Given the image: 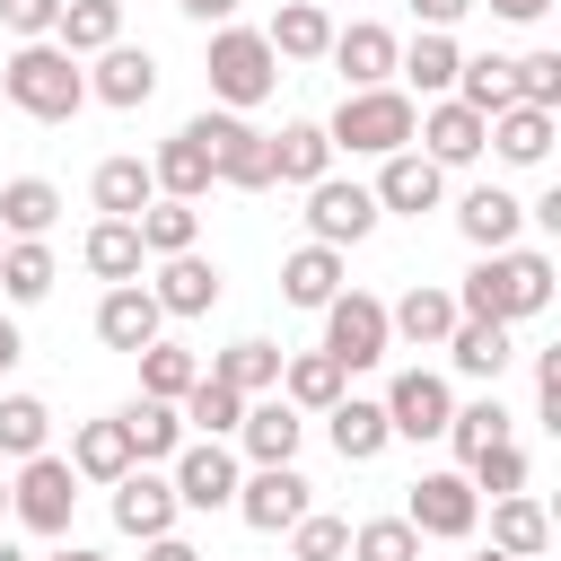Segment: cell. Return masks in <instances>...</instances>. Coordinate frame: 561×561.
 <instances>
[{"mask_svg": "<svg viewBox=\"0 0 561 561\" xmlns=\"http://www.w3.org/2000/svg\"><path fill=\"white\" fill-rule=\"evenodd\" d=\"M333 175V140H324V123H289V131H272V184H324Z\"/></svg>", "mask_w": 561, "mask_h": 561, "instance_id": "d4e9b609", "label": "cell"}, {"mask_svg": "<svg viewBox=\"0 0 561 561\" xmlns=\"http://www.w3.org/2000/svg\"><path fill=\"white\" fill-rule=\"evenodd\" d=\"M88 96H96V105H114V114H131V105H149V96H158V61H149L140 44H105V53H96V70H88Z\"/></svg>", "mask_w": 561, "mask_h": 561, "instance_id": "5bb4252c", "label": "cell"}, {"mask_svg": "<svg viewBox=\"0 0 561 561\" xmlns=\"http://www.w3.org/2000/svg\"><path fill=\"white\" fill-rule=\"evenodd\" d=\"M158 324H167V316H158V298H149L140 280H123V289L96 298V342H105V351H131V359H140V351L158 342Z\"/></svg>", "mask_w": 561, "mask_h": 561, "instance_id": "e0dca14e", "label": "cell"}, {"mask_svg": "<svg viewBox=\"0 0 561 561\" xmlns=\"http://www.w3.org/2000/svg\"><path fill=\"white\" fill-rule=\"evenodd\" d=\"M167 482H175V508H228L245 473H237V456L219 438H193V447H175V473Z\"/></svg>", "mask_w": 561, "mask_h": 561, "instance_id": "7c38bea8", "label": "cell"}, {"mask_svg": "<svg viewBox=\"0 0 561 561\" xmlns=\"http://www.w3.org/2000/svg\"><path fill=\"white\" fill-rule=\"evenodd\" d=\"M473 9H491V18H508V26H535L552 0H473Z\"/></svg>", "mask_w": 561, "mask_h": 561, "instance_id": "11a10c76", "label": "cell"}, {"mask_svg": "<svg viewBox=\"0 0 561 561\" xmlns=\"http://www.w3.org/2000/svg\"><path fill=\"white\" fill-rule=\"evenodd\" d=\"M88 193H96V210H105V219H140V210L158 202V184H149V167H140V158H105V167L88 175Z\"/></svg>", "mask_w": 561, "mask_h": 561, "instance_id": "d6a6232c", "label": "cell"}, {"mask_svg": "<svg viewBox=\"0 0 561 561\" xmlns=\"http://www.w3.org/2000/svg\"><path fill=\"white\" fill-rule=\"evenodd\" d=\"M280 403H289V412H333V403H342V368H333L324 351L280 359Z\"/></svg>", "mask_w": 561, "mask_h": 561, "instance_id": "e575fe53", "label": "cell"}, {"mask_svg": "<svg viewBox=\"0 0 561 561\" xmlns=\"http://www.w3.org/2000/svg\"><path fill=\"white\" fill-rule=\"evenodd\" d=\"M394 26H377V18H359V26H333V44H324V61L351 79V88H386L394 79Z\"/></svg>", "mask_w": 561, "mask_h": 561, "instance_id": "4fadbf2b", "label": "cell"}, {"mask_svg": "<svg viewBox=\"0 0 561 561\" xmlns=\"http://www.w3.org/2000/svg\"><path fill=\"white\" fill-rule=\"evenodd\" d=\"M149 298H158V316H210V307H219V263H202V254H167Z\"/></svg>", "mask_w": 561, "mask_h": 561, "instance_id": "7402d4cb", "label": "cell"}, {"mask_svg": "<svg viewBox=\"0 0 561 561\" xmlns=\"http://www.w3.org/2000/svg\"><path fill=\"white\" fill-rule=\"evenodd\" d=\"M289 561H351V526L324 517V508H307V517L289 526Z\"/></svg>", "mask_w": 561, "mask_h": 561, "instance_id": "7dc6e473", "label": "cell"}, {"mask_svg": "<svg viewBox=\"0 0 561 561\" xmlns=\"http://www.w3.org/2000/svg\"><path fill=\"white\" fill-rule=\"evenodd\" d=\"M280 298H289V307H316V316H324V307L342 298V254H333V245H298V254L280 263Z\"/></svg>", "mask_w": 561, "mask_h": 561, "instance_id": "4316f807", "label": "cell"}, {"mask_svg": "<svg viewBox=\"0 0 561 561\" xmlns=\"http://www.w3.org/2000/svg\"><path fill=\"white\" fill-rule=\"evenodd\" d=\"M535 412L561 430V351H535Z\"/></svg>", "mask_w": 561, "mask_h": 561, "instance_id": "f5cc1de1", "label": "cell"}, {"mask_svg": "<svg viewBox=\"0 0 561 561\" xmlns=\"http://www.w3.org/2000/svg\"><path fill=\"white\" fill-rule=\"evenodd\" d=\"M237 438H245V456H254V465H298V438H307V421H298V412L272 394V403H245Z\"/></svg>", "mask_w": 561, "mask_h": 561, "instance_id": "484cf974", "label": "cell"}, {"mask_svg": "<svg viewBox=\"0 0 561 561\" xmlns=\"http://www.w3.org/2000/svg\"><path fill=\"white\" fill-rule=\"evenodd\" d=\"M131 228H140V254H158V263H167V254H193V237H202V210H193V202H167V193H158V202H149V210L131 219Z\"/></svg>", "mask_w": 561, "mask_h": 561, "instance_id": "74e56055", "label": "cell"}, {"mask_svg": "<svg viewBox=\"0 0 561 561\" xmlns=\"http://www.w3.org/2000/svg\"><path fill=\"white\" fill-rule=\"evenodd\" d=\"M465 377H500L508 359H517V342H508V324H491V316H456V333L438 342Z\"/></svg>", "mask_w": 561, "mask_h": 561, "instance_id": "83f0119b", "label": "cell"}, {"mask_svg": "<svg viewBox=\"0 0 561 561\" xmlns=\"http://www.w3.org/2000/svg\"><path fill=\"white\" fill-rule=\"evenodd\" d=\"M543 307H552V254H535V245L482 254L456 289V316H491V324H517V316H543Z\"/></svg>", "mask_w": 561, "mask_h": 561, "instance_id": "6da1fadb", "label": "cell"}, {"mask_svg": "<svg viewBox=\"0 0 561 561\" xmlns=\"http://www.w3.org/2000/svg\"><path fill=\"white\" fill-rule=\"evenodd\" d=\"M324 359L351 377V368H377L386 359V298H368V289H342L333 307H324Z\"/></svg>", "mask_w": 561, "mask_h": 561, "instance_id": "52a82bcc", "label": "cell"}, {"mask_svg": "<svg viewBox=\"0 0 561 561\" xmlns=\"http://www.w3.org/2000/svg\"><path fill=\"white\" fill-rule=\"evenodd\" d=\"M456 333V289H430V280H412L394 307H386V342H412V351H438Z\"/></svg>", "mask_w": 561, "mask_h": 561, "instance_id": "2e32d148", "label": "cell"}, {"mask_svg": "<svg viewBox=\"0 0 561 561\" xmlns=\"http://www.w3.org/2000/svg\"><path fill=\"white\" fill-rule=\"evenodd\" d=\"M324 421H333V456H342V465H368V456H386V438H394V430H386V403H359V394H342Z\"/></svg>", "mask_w": 561, "mask_h": 561, "instance_id": "1f68e13d", "label": "cell"}, {"mask_svg": "<svg viewBox=\"0 0 561 561\" xmlns=\"http://www.w3.org/2000/svg\"><path fill=\"white\" fill-rule=\"evenodd\" d=\"M473 0H412V18H421V35H447L456 18H465Z\"/></svg>", "mask_w": 561, "mask_h": 561, "instance_id": "db71d44e", "label": "cell"}, {"mask_svg": "<svg viewBox=\"0 0 561 561\" xmlns=\"http://www.w3.org/2000/svg\"><path fill=\"white\" fill-rule=\"evenodd\" d=\"M53 280H61V272H53V245H44V237H9V245H0V289H9L18 307L53 298Z\"/></svg>", "mask_w": 561, "mask_h": 561, "instance_id": "8d00e7d4", "label": "cell"}, {"mask_svg": "<svg viewBox=\"0 0 561 561\" xmlns=\"http://www.w3.org/2000/svg\"><path fill=\"white\" fill-rule=\"evenodd\" d=\"M53 18H61V0H0V26L18 44H53Z\"/></svg>", "mask_w": 561, "mask_h": 561, "instance_id": "816d5d0a", "label": "cell"}, {"mask_svg": "<svg viewBox=\"0 0 561 561\" xmlns=\"http://www.w3.org/2000/svg\"><path fill=\"white\" fill-rule=\"evenodd\" d=\"M456 35H412V53H394V70L421 88V96H456Z\"/></svg>", "mask_w": 561, "mask_h": 561, "instance_id": "60d3db41", "label": "cell"}, {"mask_svg": "<svg viewBox=\"0 0 561 561\" xmlns=\"http://www.w3.org/2000/svg\"><path fill=\"white\" fill-rule=\"evenodd\" d=\"M482 149H500L508 167H543V149H552V114H543V105H500V114L482 123Z\"/></svg>", "mask_w": 561, "mask_h": 561, "instance_id": "cb8c5ba5", "label": "cell"}, {"mask_svg": "<svg viewBox=\"0 0 561 561\" xmlns=\"http://www.w3.org/2000/svg\"><path fill=\"white\" fill-rule=\"evenodd\" d=\"M473 517H482V491H473L465 473H421L412 500H403V526H412V535H438V543H465Z\"/></svg>", "mask_w": 561, "mask_h": 561, "instance_id": "ba28073f", "label": "cell"}, {"mask_svg": "<svg viewBox=\"0 0 561 561\" xmlns=\"http://www.w3.org/2000/svg\"><path fill=\"white\" fill-rule=\"evenodd\" d=\"M351 561H421V535L403 517H368V526H351Z\"/></svg>", "mask_w": 561, "mask_h": 561, "instance_id": "c3c4849f", "label": "cell"}, {"mask_svg": "<svg viewBox=\"0 0 561 561\" xmlns=\"http://www.w3.org/2000/svg\"><path fill=\"white\" fill-rule=\"evenodd\" d=\"M0 88H9V105L35 114V123H70V114L88 105V70H79L61 44H18V53L0 61Z\"/></svg>", "mask_w": 561, "mask_h": 561, "instance_id": "7a4b0ae2", "label": "cell"}, {"mask_svg": "<svg viewBox=\"0 0 561 561\" xmlns=\"http://www.w3.org/2000/svg\"><path fill=\"white\" fill-rule=\"evenodd\" d=\"M508 88H517V105H561V53H517L508 61Z\"/></svg>", "mask_w": 561, "mask_h": 561, "instance_id": "681fc988", "label": "cell"}, {"mask_svg": "<svg viewBox=\"0 0 561 561\" xmlns=\"http://www.w3.org/2000/svg\"><path fill=\"white\" fill-rule=\"evenodd\" d=\"M79 254H88V272H96V280H114V289H123V280H140V263H149V254H140V228H131V219H96Z\"/></svg>", "mask_w": 561, "mask_h": 561, "instance_id": "836d02e7", "label": "cell"}, {"mask_svg": "<svg viewBox=\"0 0 561 561\" xmlns=\"http://www.w3.org/2000/svg\"><path fill=\"white\" fill-rule=\"evenodd\" d=\"M412 123H421V105H412L403 88H351V96L333 105L324 140L351 149V158H394V149H412Z\"/></svg>", "mask_w": 561, "mask_h": 561, "instance_id": "3957f363", "label": "cell"}, {"mask_svg": "<svg viewBox=\"0 0 561 561\" xmlns=\"http://www.w3.org/2000/svg\"><path fill=\"white\" fill-rule=\"evenodd\" d=\"M0 245H9V237H0Z\"/></svg>", "mask_w": 561, "mask_h": 561, "instance_id": "e7e4bbea", "label": "cell"}, {"mask_svg": "<svg viewBox=\"0 0 561 561\" xmlns=\"http://www.w3.org/2000/svg\"><path fill=\"white\" fill-rule=\"evenodd\" d=\"M0 517H9V482H0Z\"/></svg>", "mask_w": 561, "mask_h": 561, "instance_id": "be15d7a7", "label": "cell"}, {"mask_svg": "<svg viewBox=\"0 0 561 561\" xmlns=\"http://www.w3.org/2000/svg\"><path fill=\"white\" fill-rule=\"evenodd\" d=\"M149 184H158L167 202H202V193L219 184V175H210V140H202V131L184 123V131H175V140H167V149L149 158Z\"/></svg>", "mask_w": 561, "mask_h": 561, "instance_id": "44dd1931", "label": "cell"}, {"mask_svg": "<svg viewBox=\"0 0 561 561\" xmlns=\"http://www.w3.org/2000/svg\"><path fill=\"white\" fill-rule=\"evenodd\" d=\"M272 88H280L272 44H263L254 26H219V35H210V96H219L228 114H245V105H263Z\"/></svg>", "mask_w": 561, "mask_h": 561, "instance_id": "277c9868", "label": "cell"}, {"mask_svg": "<svg viewBox=\"0 0 561 561\" xmlns=\"http://www.w3.org/2000/svg\"><path fill=\"white\" fill-rule=\"evenodd\" d=\"M193 377H202L193 351H175V342H149V351H140V394H149V403H184Z\"/></svg>", "mask_w": 561, "mask_h": 561, "instance_id": "7bdbcfd3", "label": "cell"}, {"mask_svg": "<svg viewBox=\"0 0 561 561\" xmlns=\"http://www.w3.org/2000/svg\"><path fill=\"white\" fill-rule=\"evenodd\" d=\"M70 473H79V482H123V473H131V438H123V421H88V430L70 438Z\"/></svg>", "mask_w": 561, "mask_h": 561, "instance_id": "d590c367", "label": "cell"}, {"mask_svg": "<svg viewBox=\"0 0 561 561\" xmlns=\"http://www.w3.org/2000/svg\"><path fill=\"white\" fill-rule=\"evenodd\" d=\"M70 508H79L70 456H26L18 482H9V517H18L26 535H70Z\"/></svg>", "mask_w": 561, "mask_h": 561, "instance_id": "5b68a950", "label": "cell"}, {"mask_svg": "<svg viewBox=\"0 0 561 561\" xmlns=\"http://www.w3.org/2000/svg\"><path fill=\"white\" fill-rule=\"evenodd\" d=\"M114 526L123 535H175V482L167 473H149V465H131L123 482H114Z\"/></svg>", "mask_w": 561, "mask_h": 561, "instance_id": "ac0fdd59", "label": "cell"}, {"mask_svg": "<svg viewBox=\"0 0 561 561\" xmlns=\"http://www.w3.org/2000/svg\"><path fill=\"white\" fill-rule=\"evenodd\" d=\"M61 219V193L44 184V175H18V184H0V237H44Z\"/></svg>", "mask_w": 561, "mask_h": 561, "instance_id": "ab89813d", "label": "cell"}, {"mask_svg": "<svg viewBox=\"0 0 561 561\" xmlns=\"http://www.w3.org/2000/svg\"><path fill=\"white\" fill-rule=\"evenodd\" d=\"M456 105H473L482 123H491L500 105H517V88H508V53H473V61H456Z\"/></svg>", "mask_w": 561, "mask_h": 561, "instance_id": "b9f144b4", "label": "cell"}, {"mask_svg": "<svg viewBox=\"0 0 561 561\" xmlns=\"http://www.w3.org/2000/svg\"><path fill=\"white\" fill-rule=\"evenodd\" d=\"M123 421V438H131V465H175V447H184V412L175 403H131V412H114Z\"/></svg>", "mask_w": 561, "mask_h": 561, "instance_id": "f1b7e54d", "label": "cell"}, {"mask_svg": "<svg viewBox=\"0 0 561 561\" xmlns=\"http://www.w3.org/2000/svg\"><path fill=\"white\" fill-rule=\"evenodd\" d=\"M456 228H465V245L508 254V245H517V228H526V202H517V193H500V184H473V193L456 202Z\"/></svg>", "mask_w": 561, "mask_h": 561, "instance_id": "d6986e66", "label": "cell"}, {"mask_svg": "<svg viewBox=\"0 0 561 561\" xmlns=\"http://www.w3.org/2000/svg\"><path fill=\"white\" fill-rule=\"evenodd\" d=\"M447 412H456V394H447L438 368H403L386 386V430L394 438H447Z\"/></svg>", "mask_w": 561, "mask_h": 561, "instance_id": "8fae6325", "label": "cell"}, {"mask_svg": "<svg viewBox=\"0 0 561 561\" xmlns=\"http://www.w3.org/2000/svg\"><path fill=\"white\" fill-rule=\"evenodd\" d=\"M447 438H456V456L473 465L482 447H500V438H508V412H500V403L482 394V403H465V412H447Z\"/></svg>", "mask_w": 561, "mask_h": 561, "instance_id": "bcb514c9", "label": "cell"}, {"mask_svg": "<svg viewBox=\"0 0 561 561\" xmlns=\"http://www.w3.org/2000/svg\"><path fill=\"white\" fill-rule=\"evenodd\" d=\"M412 131L430 140V149H421L430 167H473V158H482V114H473V105H456V96H438Z\"/></svg>", "mask_w": 561, "mask_h": 561, "instance_id": "ffe728a7", "label": "cell"}, {"mask_svg": "<svg viewBox=\"0 0 561 561\" xmlns=\"http://www.w3.org/2000/svg\"><path fill=\"white\" fill-rule=\"evenodd\" d=\"M263 44H272V61H324V44H333V18H324L316 0H289V9L263 26Z\"/></svg>", "mask_w": 561, "mask_h": 561, "instance_id": "4dcf8cb0", "label": "cell"}, {"mask_svg": "<svg viewBox=\"0 0 561 561\" xmlns=\"http://www.w3.org/2000/svg\"><path fill=\"white\" fill-rule=\"evenodd\" d=\"M307 508H316V500H307V473H298V465H254V473L237 482V517H245L254 535H289Z\"/></svg>", "mask_w": 561, "mask_h": 561, "instance_id": "9c48e42d", "label": "cell"}, {"mask_svg": "<svg viewBox=\"0 0 561 561\" xmlns=\"http://www.w3.org/2000/svg\"><path fill=\"white\" fill-rule=\"evenodd\" d=\"M140 561H202V552H193L184 535H149V543H140Z\"/></svg>", "mask_w": 561, "mask_h": 561, "instance_id": "9f6ffc18", "label": "cell"}, {"mask_svg": "<svg viewBox=\"0 0 561 561\" xmlns=\"http://www.w3.org/2000/svg\"><path fill=\"white\" fill-rule=\"evenodd\" d=\"M202 377H219V386H237V394L254 403V394H272V386H280V351H272V342H228Z\"/></svg>", "mask_w": 561, "mask_h": 561, "instance_id": "f35d334b", "label": "cell"}, {"mask_svg": "<svg viewBox=\"0 0 561 561\" xmlns=\"http://www.w3.org/2000/svg\"><path fill=\"white\" fill-rule=\"evenodd\" d=\"M44 438H53V412H44V394H0V456H44Z\"/></svg>", "mask_w": 561, "mask_h": 561, "instance_id": "ee69618b", "label": "cell"}, {"mask_svg": "<svg viewBox=\"0 0 561 561\" xmlns=\"http://www.w3.org/2000/svg\"><path fill=\"white\" fill-rule=\"evenodd\" d=\"M0 561H26V552H18V543H9V535H0Z\"/></svg>", "mask_w": 561, "mask_h": 561, "instance_id": "94428289", "label": "cell"}, {"mask_svg": "<svg viewBox=\"0 0 561 561\" xmlns=\"http://www.w3.org/2000/svg\"><path fill=\"white\" fill-rule=\"evenodd\" d=\"M44 561H105V552H88V543H61V552H44Z\"/></svg>", "mask_w": 561, "mask_h": 561, "instance_id": "91938a15", "label": "cell"}, {"mask_svg": "<svg viewBox=\"0 0 561 561\" xmlns=\"http://www.w3.org/2000/svg\"><path fill=\"white\" fill-rule=\"evenodd\" d=\"M307 228H316L307 245H333V254H342V245H359V237L377 228V193L324 175V184H307Z\"/></svg>", "mask_w": 561, "mask_h": 561, "instance_id": "30bf717a", "label": "cell"}, {"mask_svg": "<svg viewBox=\"0 0 561 561\" xmlns=\"http://www.w3.org/2000/svg\"><path fill=\"white\" fill-rule=\"evenodd\" d=\"M473 561H508V552H473Z\"/></svg>", "mask_w": 561, "mask_h": 561, "instance_id": "6125c7cd", "label": "cell"}, {"mask_svg": "<svg viewBox=\"0 0 561 561\" xmlns=\"http://www.w3.org/2000/svg\"><path fill=\"white\" fill-rule=\"evenodd\" d=\"M193 131L210 140V175L237 193H272V131H254L245 114H193Z\"/></svg>", "mask_w": 561, "mask_h": 561, "instance_id": "8992f818", "label": "cell"}, {"mask_svg": "<svg viewBox=\"0 0 561 561\" xmlns=\"http://www.w3.org/2000/svg\"><path fill=\"white\" fill-rule=\"evenodd\" d=\"M465 482H473V491H491V500H508V491H526V456H517V438H500V447H482V456L465 465Z\"/></svg>", "mask_w": 561, "mask_h": 561, "instance_id": "f907efd6", "label": "cell"}, {"mask_svg": "<svg viewBox=\"0 0 561 561\" xmlns=\"http://www.w3.org/2000/svg\"><path fill=\"white\" fill-rule=\"evenodd\" d=\"M175 9H184V18H202V26H228V18H237V0H175Z\"/></svg>", "mask_w": 561, "mask_h": 561, "instance_id": "6f0895ef", "label": "cell"}, {"mask_svg": "<svg viewBox=\"0 0 561 561\" xmlns=\"http://www.w3.org/2000/svg\"><path fill=\"white\" fill-rule=\"evenodd\" d=\"M377 210H403V219H421V210H438V193H447V167H430L421 149H394L386 167H377Z\"/></svg>", "mask_w": 561, "mask_h": 561, "instance_id": "9a60e30c", "label": "cell"}, {"mask_svg": "<svg viewBox=\"0 0 561 561\" xmlns=\"http://www.w3.org/2000/svg\"><path fill=\"white\" fill-rule=\"evenodd\" d=\"M18 351H26V342H18V324H9V316H0V377H9V368H18Z\"/></svg>", "mask_w": 561, "mask_h": 561, "instance_id": "680465c9", "label": "cell"}, {"mask_svg": "<svg viewBox=\"0 0 561 561\" xmlns=\"http://www.w3.org/2000/svg\"><path fill=\"white\" fill-rule=\"evenodd\" d=\"M53 44L79 61V53H105V44H123V0H61V18H53Z\"/></svg>", "mask_w": 561, "mask_h": 561, "instance_id": "f546056e", "label": "cell"}, {"mask_svg": "<svg viewBox=\"0 0 561 561\" xmlns=\"http://www.w3.org/2000/svg\"><path fill=\"white\" fill-rule=\"evenodd\" d=\"M175 412H184L202 438H228V430L245 421V394H237V386H219V377H193V394H184Z\"/></svg>", "mask_w": 561, "mask_h": 561, "instance_id": "f6af8a7d", "label": "cell"}, {"mask_svg": "<svg viewBox=\"0 0 561 561\" xmlns=\"http://www.w3.org/2000/svg\"><path fill=\"white\" fill-rule=\"evenodd\" d=\"M491 552H508V561H543V552H552V517H543V500H526V491L491 500Z\"/></svg>", "mask_w": 561, "mask_h": 561, "instance_id": "603a6c76", "label": "cell"}]
</instances>
